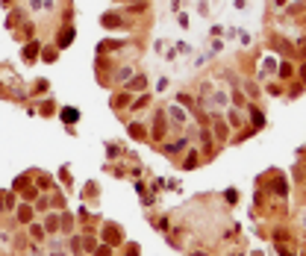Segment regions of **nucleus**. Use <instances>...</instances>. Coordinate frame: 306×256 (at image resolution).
Segmentation results:
<instances>
[{"instance_id": "f257e3e1", "label": "nucleus", "mask_w": 306, "mask_h": 256, "mask_svg": "<svg viewBox=\"0 0 306 256\" xmlns=\"http://www.w3.org/2000/svg\"><path fill=\"white\" fill-rule=\"evenodd\" d=\"M65 121H77V112L74 109H65Z\"/></svg>"}]
</instances>
